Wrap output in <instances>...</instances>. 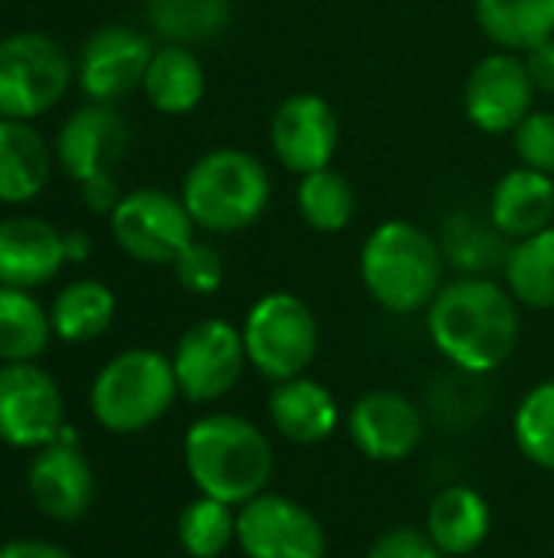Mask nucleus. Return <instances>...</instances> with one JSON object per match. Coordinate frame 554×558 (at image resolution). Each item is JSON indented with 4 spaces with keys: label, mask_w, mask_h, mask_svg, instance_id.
Returning <instances> with one entry per match:
<instances>
[{
    "label": "nucleus",
    "mask_w": 554,
    "mask_h": 558,
    "mask_svg": "<svg viewBox=\"0 0 554 558\" xmlns=\"http://www.w3.org/2000/svg\"><path fill=\"white\" fill-rule=\"evenodd\" d=\"M506 284L487 275H464L447 281L424 311L434 350L470 376L500 369L519 347L522 314Z\"/></svg>",
    "instance_id": "nucleus-1"
},
{
    "label": "nucleus",
    "mask_w": 554,
    "mask_h": 558,
    "mask_svg": "<svg viewBox=\"0 0 554 558\" xmlns=\"http://www.w3.org/2000/svg\"><path fill=\"white\" fill-rule=\"evenodd\" d=\"M183 464L199 494L242 507L268 490L274 448L251 418L209 412L189 425L183 438Z\"/></svg>",
    "instance_id": "nucleus-2"
},
{
    "label": "nucleus",
    "mask_w": 554,
    "mask_h": 558,
    "mask_svg": "<svg viewBox=\"0 0 554 558\" xmlns=\"http://www.w3.org/2000/svg\"><path fill=\"white\" fill-rule=\"evenodd\" d=\"M447 258L441 242L411 219L379 222L359 248V278L369 298L389 314H421L444 281Z\"/></svg>",
    "instance_id": "nucleus-3"
},
{
    "label": "nucleus",
    "mask_w": 554,
    "mask_h": 558,
    "mask_svg": "<svg viewBox=\"0 0 554 558\" xmlns=\"http://www.w3.org/2000/svg\"><path fill=\"white\" fill-rule=\"evenodd\" d=\"M180 199L209 235H238L251 229L271 203V173L251 150L216 147L193 160L180 183Z\"/></svg>",
    "instance_id": "nucleus-4"
},
{
    "label": "nucleus",
    "mask_w": 554,
    "mask_h": 558,
    "mask_svg": "<svg viewBox=\"0 0 554 558\" xmlns=\"http://www.w3.org/2000/svg\"><path fill=\"white\" fill-rule=\"evenodd\" d=\"M180 386L173 360L160 350L134 347L111 356L88 392L91 415L104 432L137 435L157 425L176 402Z\"/></svg>",
    "instance_id": "nucleus-5"
},
{
    "label": "nucleus",
    "mask_w": 554,
    "mask_h": 558,
    "mask_svg": "<svg viewBox=\"0 0 554 558\" xmlns=\"http://www.w3.org/2000/svg\"><path fill=\"white\" fill-rule=\"evenodd\" d=\"M248 366L268 383H287L310 369L320 350V324L310 304L291 291H271L251 304L242 324Z\"/></svg>",
    "instance_id": "nucleus-6"
},
{
    "label": "nucleus",
    "mask_w": 554,
    "mask_h": 558,
    "mask_svg": "<svg viewBox=\"0 0 554 558\" xmlns=\"http://www.w3.org/2000/svg\"><path fill=\"white\" fill-rule=\"evenodd\" d=\"M72 82L65 49L46 33H13L0 39V118L33 121L52 111Z\"/></svg>",
    "instance_id": "nucleus-7"
},
{
    "label": "nucleus",
    "mask_w": 554,
    "mask_h": 558,
    "mask_svg": "<svg viewBox=\"0 0 554 558\" xmlns=\"http://www.w3.org/2000/svg\"><path fill=\"white\" fill-rule=\"evenodd\" d=\"M108 226L118 248L140 265H173L196 239V222L183 199L153 186L124 193L108 216Z\"/></svg>",
    "instance_id": "nucleus-8"
},
{
    "label": "nucleus",
    "mask_w": 554,
    "mask_h": 558,
    "mask_svg": "<svg viewBox=\"0 0 554 558\" xmlns=\"http://www.w3.org/2000/svg\"><path fill=\"white\" fill-rule=\"evenodd\" d=\"M170 360H173V373H176V386L183 399L199 402V405L219 402L238 386L248 366L242 327L222 317L196 320L176 340V350Z\"/></svg>",
    "instance_id": "nucleus-9"
},
{
    "label": "nucleus",
    "mask_w": 554,
    "mask_h": 558,
    "mask_svg": "<svg viewBox=\"0 0 554 558\" xmlns=\"http://www.w3.org/2000/svg\"><path fill=\"white\" fill-rule=\"evenodd\" d=\"M235 546L245 558H323L327 533L304 504L264 490L238 507Z\"/></svg>",
    "instance_id": "nucleus-10"
},
{
    "label": "nucleus",
    "mask_w": 554,
    "mask_h": 558,
    "mask_svg": "<svg viewBox=\"0 0 554 558\" xmlns=\"http://www.w3.org/2000/svg\"><path fill=\"white\" fill-rule=\"evenodd\" d=\"M65 405L56 379L36 363L0 366V441L10 448H46L65 428Z\"/></svg>",
    "instance_id": "nucleus-11"
},
{
    "label": "nucleus",
    "mask_w": 554,
    "mask_h": 558,
    "mask_svg": "<svg viewBox=\"0 0 554 558\" xmlns=\"http://www.w3.org/2000/svg\"><path fill=\"white\" fill-rule=\"evenodd\" d=\"M268 141H271V154L284 170L307 177L313 170L333 167V157L343 141L340 114L317 92L287 95L271 114Z\"/></svg>",
    "instance_id": "nucleus-12"
},
{
    "label": "nucleus",
    "mask_w": 554,
    "mask_h": 558,
    "mask_svg": "<svg viewBox=\"0 0 554 558\" xmlns=\"http://www.w3.org/2000/svg\"><path fill=\"white\" fill-rule=\"evenodd\" d=\"M535 105V82L519 52L483 56L464 85L467 121L483 134H513Z\"/></svg>",
    "instance_id": "nucleus-13"
},
{
    "label": "nucleus",
    "mask_w": 554,
    "mask_h": 558,
    "mask_svg": "<svg viewBox=\"0 0 554 558\" xmlns=\"http://www.w3.org/2000/svg\"><path fill=\"white\" fill-rule=\"evenodd\" d=\"M346 432L362 458L379 464H398L421 448L424 415L405 392L372 389L349 405Z\"/></svg>",
    "instance_id": "nucleus-14"
},
{
    "label": "nucleus",
    "mask_w": 554,
    "mask_h": 558,
    "mask_svg": "<svg viewBox=\"0 0 554 558\" xmlns=\"http://www.w3.org/2000/svg\"><path fill=\"white\" fill-rule=\"evenodd\" d=\"M127 121L111 105L91 101L62 121L56 134V160L75 183H88L95 177H111L127 154Z\"/></svg>",
    "instance_id": "nucleus-15"
},
{
    "label": "nucleus",
    "mask_w": 554,
    "mask_h": 558,
    "mask_svg": "<svg viewBox=\"0 0 554 558\" xmlns=\"http://www.w3.org/2000/svg\"><path fill=\"white\" fill-rule=\"evenodd\" d=\"M153 46L144 33L131 26H101L95 29L78 56V85L88 101L111 105L127 92L144 85Z\"/></svg>",
    "instance_id": "nucleus-16"
},
{
    "label": "nucleus",
    "mask_w": 554,
    "mask_h": 558,
    "mask_svg": "<svg viewBox=\"0 0 554 558\" xmlns=\"http://www.w3.org/2000/svg\"><path fill=\"white\" fill-rule=\"evenodd\" d=\"M26 490L42 517L56 523H72L82 520L95 504V474L72 441L56 438L29 461Z\"/></svg>",
    "instance_id": "nucleus-17"
},
{
    "label": "nucleus",
    "mask_w": 554,
    "mask_h": 558,
    "mask_svg": "<svg viewBox=\"0 0 554 558\" xmlns=\"http://www.w3.org/2000/svg\"><path fill=\"white\" fill-rule=\"evenodd\" d=\"M65 232L42 216L0 219V284L33 291L52 281L65 265Z\"/></svg>",
    "instance_id": "nucleus-18"
},
{
    "label": "nucleus",
    "mask_w": 554,
    "mask_h": 558,
    "mask_svg": "<svg viewBox=\"0 0 554 558\" xmlns=\"http://www.w3.org/2000/svg\"><path fill=\"white\" fill-rule=\"evenodd\" d=\"M271 425L281 438L294 445H320L340 428V402L336 396L310 379L307 373L287 383H274L268 399Z\"/></svg>",
    "instance_id": "nucleus-19"
},
{
    "label": "nucleus",
    "mask_w": 554,
    "mask_h": 558,
    "mask_svg": "<svg viewBox=\"0 0 554 558\" xmlns=\"http://www.w3.org/2000/svg\"><path fill=\"white\" fill-rule=\"evenodd\" d=\"M490 222L509 242L554 226V177L522 163L506 170L490 193Z\"/></svg>",
    "instance_id": "nucleus-20"
},
{
    "label": "nucleus",
    "mask_w": 554,
    "mask_h": 558,
    "mask_svg": "<svg viewBox=\"0 0 554 558\" xmlns=\"http://www.w3.org/2000/svg\"><path fill=\"white\" fill-rule=\"evenodd\" d=\"M490 530H493L490 504L483 500L480 490L467 484L444 487L428 507L424 533L447 558L473 556L487 543Z\"/></svg>",
    "instance_id": "nucleus-21"
},
{
    "label": "nucleus",
    "mask_w": 554,
    "mask_h": 558,
    "mask_svg": "<svg viewBox=\"0 0 554 558\" xmlns=\"http://www.w3.org/2000/svg\"><path fill=\"white\" fill-rule=\"evenodd\" d=\"M52 173V150L29 121L0 118V203L36 199Z\"/></svg>",
    "instance_id": "nucleus-22"
},
{
    "label": "nucleus",
    "mask_w": 554,
    "mask_h": 558,
    "mask_svg": "<svg viewBox=\"0 0 554 558\" xmlns=\"http://www.w3.org/2000/svg\"><path fill=\"white\" fill-rule=\"evenodd\" d=\"M140 88L160 114L180 118L196 111L206 98V69L189 46L163 43L160 49H153Z\"/></svg>",
    "instance_id": "nucleus-23"
},
{
    "label": "nucleus",
    "mask_w": 554,
    "mask_h": 558,
    "mask_svg": "<svg viewBox=\"0 0 554 558\" xmlns=\"http://www.w3.org/2000/svg\"><path fill=\"white\" fill-rule=\"evenodd\" d=\"M483 36L506 52H529L554 36V0H473Z\"/></svg>",
    "instance_id": "nucleus-24"
},
{
    "label": "nucleus",
    "mask_w": 554,
    "mask_h": 558,
    "mask_svg": "<svg viewBox=\"0 0 554 558\" xmlns=\"http://www.w3.org/2000/svg\"><path fill=\"white\" fill-rule=\"evenodd\" d=\"M118 314V298L104 281L95 278H78L69 281L52 307H49V320H52V333L65 343H88L98 340Z\"/></svg>",
    "instance_id": "nucleus-25"
},
{
    "label": "nucleus",
    "mask_w": 554,
    "mask_h": 558,
    "mask_svg": "<svg viewBox=\"0 0 554 558\" xmlns=\"http://www.w3.org/2000/svg\"><path fill=\"white\" fill-rule=\"evenodd\" d=\"M503 278L522 307L554 311V226L509 245Z\"/></svg>",
    "instance_id": "nucleus-26"
},
{
    "label": "nucleus",
    "mask_w": 554,
    "mask_h": 558,
    "mask_svg": "<svg viewBox=\"0 0 554 558\" xmlns=\"http://www.w3.org/2000/svg\"><path fill=\"white\" fill-rule=\"evenodd\" d=\"M49 337V311L29 291L0 284V363H36Z\"/></svg>",
    "instance_id": "nucleus-27"
},
{
    "label": "nucleus",
    "mask_w": 554,
    "mask_h": 558,
    "mask_svg": "<svg viewBox=\"0 0 554 558\" xmlns=\"http://www.w3.org/2000/svg\"><path fill=\"white\" fill-rule=\"evenodd\" d=\"M147 16L163 43L196 46L225 33L232 23V0H150Z\"/></svg>",
    "instance_id": "nucleus-28"
},
{
    "label": "nucleus",
    "mask_w": 554,
    "mask_h": 558,
    "mask_svg": "<svg viewBox=\"0 0 554 558\" xmlns=\"http://www.w3.org/2000/svg\"><path fill=\"white\" fill-rule=\"evenodd\" d=\"M297 213L313 232H343L356 219V190L333 167L313 170L297 183Z\"/></svg>",
    "instance_id": "nucleus-29"
},
{
    "label": "nucleus",
    "mask_w": 554,
    "mask_h": 558,
    "mask_svg": "<svg viewBox=\"0 0 554 558\" xmlns=\"http://www.w3.org/2000/svg\"><path fill=\"white\" fill-rule=\"evenodd\" d=\"M238 530V507H229L216 497L199 494L189 500L176 520V539L189 558H219Z\"/></svg>",
    "instance_id": "nucleus-30"
},
{
    "label": "nucleus",
    "mask_w": 554,
    "mask_h": 558,
    "mask_svg": "<svg viewBox=\"0 0 554 558\" xmlns=\"http://www.w3.org/2000/svg\"><path fill=\"white\" fill-rule=\"evenodd\" d=\"M513 438L526 461L554 471V379L522 396L513 415Z\"/></svg>",
    "instance_id": "nucleus-31"
},
{
    "label": "nucleus",
    "mask_w": 554,
    "mask_h": 558,
    "mask_svg": "<svg viewBox=\"0 0 554 558\" xmlns=\"http://www.w3.org/2000/svg\"><path fill=\"white\" fill-rule=\"evenodd\" d=\"M500 232L496 226H470V222H447L444 226V239H441V248H444V258L451 265H457L460 271L467 275H483L487 268L493 265H503L506 262V252L500 245Z\"/></svg>",
    "instance_id": "nucleus-32"
},
{
    "label": "nucleus",
    "mask_w": 554,
    "mask_h": 558,
    "mask_svg": "<svg viewBox=\"0 0 554 558\" xmlns=\"http://www.w3.org/2000/svg\"><path fill=\"white\" fill-rule=\"evenodd\" d=\"M170 268H173L176 281L189 294H199V298L216 294L225 281V262H222L219 248H212L209 242H199V239H193Z\"/></svg>",
    "instance_id": "nucleus-33"
},
{
    "label": "nucleus",
    "mask_w": 554,
    "mask_h": 558,
    "mask_svg": "<svg viewBox=\"0 0 554 558\" xmlns=\"http://www.w3.org/2000/svg\"><path fill=\"white\" fill-rule=\"evenodd\" d=\"M513 150L522 167L554 177V111L532 108L513 131Z\"/></svg>",
    "instance_id": "nucleus-34"
},
{
    "label": "nucleus",
    "mask_w": 554,
    "mask_h": 558,
    "mask_svg": "<svg viewBox=\"0 0 554 558\" xmlns=\"http://www.w3.org/2000/svg\"><path fill=\"white\" fill-rule=\"evenodd\" d=\"M366 558H447L434 539L424 533V530H415V526H395L389 533H382L372 546Z\"/></svg>",
    "instance_id": "nucleus-35"
},
{
    "label": "nucleus",
    "mask_w": 554,
    "mask_h": 558,
    "mask_svg": "<svg viewBox=\"0 0 554 558\" xmlns=\"http://www.w3.org/2000/svg\"><path fill=\"white\" fill-rule=\"evenodd\" d=\"M522 59H526V69H529V75L535 82V92L554 95V36L542 39L529 52H522Z\"/></svg>",
    "instance_id": "nucleus-36"
},
{
    "label": "nucleus",
    "mask_w": 554,
    "mask_h": 558,
    "mask_svg": "<svg viewBox=\"0 0 554 558\" xmlns=\"http://www.w3.org/2000/svg\"><path fill=\"white\" fill-rule=\"evenodd\" d=\"M82 186V199H85V206L91 209V213H98V216H111L114 213V206L121 203V190H118V183H114V173L111 177H95V180H88V183H78Z\"/></svg>",
    "instance_id": "nucleus-37"
},
{
    "label": "nucleus",
    "mask_w": 554,
    "mask_h": 558,
    "mask_svg": "<svg viewBox=\"0 0 554 558\" xmlns=\"http://www.w3.org/2000/svg\"><path fill=\"white\" fill-rule=\"evenodd\" d=\"M0 558H75L72 553L52 546V543H39V539H13L0 546Z\"/></svg>",
    "instance_id": "nucleus-38"
},
{
    "label": "nucleus",
    "mask_w": 554,
    "mask_h": 558,
    "mask_svg": "<svg viewBox=\"0 0 554 558\" xmlns=\"http://www.w3.org/2000/svg\"><path fill=\"white\" fill-rule=\"evenodd\" d=\"M65 262H85L91 255V239L88 232L75 229V232H65Z\"/></svg>",
    "instance_id": "nucleus-39"
}]
</instances>
